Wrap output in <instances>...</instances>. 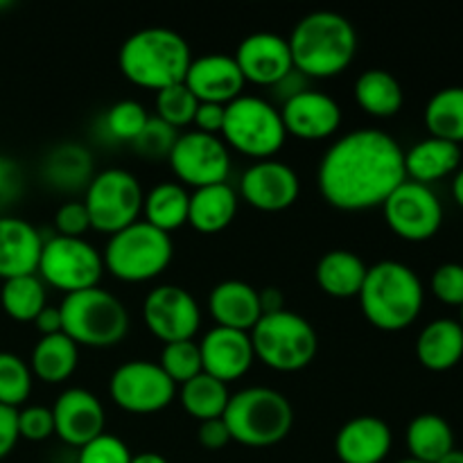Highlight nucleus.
<instances>
[{"instance_id": "nucleus-1", "label": "nucleus", "mask_w": 463, "mask_h": 463, "mask_svg": "<svg viewBox=\"0 0 463 463\" xmlns=\"http://www.w3.org/2000/svg\"><path fill=\"white\" fill-rule=\"evenodd\" d=\"M405 181V149L392 134L371 127L335 140L317 170L321 197L344 213L383 206Z\"/></svg>"}, {"instance_id": "nucleus-2", "label": "nucleus", "mask_w": 463, "mask_h": 463, "mask_svg": "<svg viewBox=\"0 0 463 463\" xmlns=\"http://www.w3.org/2000/svg\"><path fill=\"white\" fill-rule=\"evenodd\" d=\"M292 61L307 80H330L346 71L357 54V30L344 14H306L288 36Z\"/></svg>"}, {"instance_id": "nucleus-3", "label": "nucleus", "mask_w": 463, "mask_h": 463, "mask_svg": "<svg viewBox=\"0 0 463 463\" xmlns=\"http://www.w3.org/2000/svg\"><path fill=\"white\" fill-rule=\"evenodd\" d=\"M360 307L373 328L383 333L407 330L423 312L425 288L410 265L380 260L366 269L360 289Z\"/></svg>"}, {"instance_id": "nucleus-4", "label": "nucleus", "mask_w": 463, "mask_h": 463, "mask_svg": "<svg viewBox=\"0 0 463 463\" xmlns=\"http://www.w3.org/2000/svg\"><path fill=\"white\" fill-rule=\"evenodd\" d=\"M193 50L170 27H145L125 39L118 52L120 72L140 89L161 90L185 80Z\"/></svg>"}, {"instance_id": "nucleus-5", "label": "nucleus", "mask_w": 463, "mask_h": 463, "mask_svg": "<svg viewBox=\"0 0 463 463\" xmlns=\"http://www.w3.org/2000/svg\"><path fill=\"white\" fill-rule=\"evenodd\" d=\"M231 441L247 448H271L288 439L294 425L292 402L271 387H247L231 393L224 411Z\"/></svg>"}, {"instance_id": "nucleus-6", "label": "nucleus", "mask_w": 463, "mask_h": 463, "mask_svg": "<svg viewBox=\"0 0 463 463\" xmlns=\"http://www.w3.org/2000/svg\"><path fill=\"white\" fill-rule=\"evenodd\" d=\"M63 335L77 346L111 348L129 333V310L116 294L98 288L81 289L63 297L59 303Z\"/></svg>"}, {"instance_id": "nucleus-7", "label": "nucleus", "mask_w": 463, "mask_h": 463, "mask_svg": "<svg viewBox=\"0 0 463 463\" xmlns=\"http://www.w3.org/2000/svg\"><path fill=\"white\" fill-rule=\"evenodd\" d=\"M175 256L172 235L145 220L109 235L102 260L104 271L122 283H147L170 267Z\"/></svg>"}, {"instance_id": "nucleus-8", "label": "nucleus", "mask_w": 463, "mask_h": 463, "mask_svg": "<svg viewBox=\"0 0 463 463\" xmlns=\"http://www.w3.org/2000/svg\"><path fill=\"white\" fill-rule=\"evenodd\" d=\"M256 360L279 373H297L315 362L319 335L315 326L298 312L280 310L262 315L249 333Z\"/></svg>"}, {"instance_id": "nucleus-9", "label": "nucleus", "mask_w": 463, "mask_h": 463, "mask_svg": "<svg viewBox=\"0 0 463 463\" xmlns=\"http://www.w3.org/2000/svg\"><path fill=\"white\" fill-rule=\"evenodd\" d=\"M220 138L226 147L253 161H267L283 149L288 131L276 104L260 95L242 93L226 104V120Z\"/></svg>"}, {"instance_id": "nucleus-10", "label": "nucleus", "mask_w": 463, "mask_h": 463, "mask_svg": "<svg viewBox=\"0 0 463 463\" xmlns=\"http://www.w3.org/2000/svg\"><path fill=\"white\" fill-rule=\"evenodd\" d=\"M145 190L138 176L125 167H107L93 175L86 185L84 206L90 217V229L113 235L140 220Z\"/></svg>"}, {"instance_id": "nucleus-11", "label": "nucleus", "mask_w": 463, "mask_h": 463, "mask_svg": "<svg viewBox=\"0 0 463 463\" xmlns=\"http://www.w3.org/2000/svg\"><path fill=\"white\" fill-rule=\"evenodd\" d=\"M39 279L63 294L98 288L104 276L102 251L86 238L50 235L39 258Z\"/></svg>"}, {"instance_id": "nucleus-12", "label": "nucleus", "mask_w": 463, "mask_h": 463, "mask_svg": "<svg viewBox=\"0 0 463 463\" xmlns=\"http://www.w3.org/2000/svg\"><path fill=\"white\" fill-rule=\"evenodd\" d=\"M109 396L127 414H156L172 405L176 384L152 360H129L118 366L109 380Z\"/></svg>"}, {"instance_id": "nucleus-13", "label": "nucleus", "mask_w": 463, "mask_h": 463, "mask_svg": "<svg viewBox=\"0 0 463 463\" xmlns=\"http://www.w3.org/2000/svg\"><path fill=\"white\" fill-rule=\"evenodd\" d=\"M380 208L393 235L405 242H428L443 226V203L432 185L407 179Z\"/></svg>"}, {"instance_id": "nucleus-14", "label": "nucleus", "mask_w": 463, "mask_h": 463, "mask_svg": "<svg viewBox=\"0 0 463 463\" xmlns=\"http://www.w3.org/2000/svg\"><path fill=\"white\" fill-rule=\"evenodd\" d=\"M167 163L181 185H190L194 190L206 188L229 181L231 149L220 136L193 129L179 134Z\"/></svg>"}, {"instance_id": "nucleus-15", "label": "nucleus", "mask_w": 463, "mask_h": 463, "mask_svg": "<svg viewBox=\"0 0 463 463\" xmlns=\"http://www.w3.org/2000/svg\"><path fill=\"white\" fill-rule=\"evenodd\" d=\"M143 321L149 333L163 344L194 339L202 328V307L181 285H158L145 297Z\"/></svg>"}, {"instance_id": "nucleus-16", "label": "nucleus", "mask_w": 463, "mask_h": 463, "mask_svg": "<svg viewBox=\"0 0 463 463\" xmlns=\"http://www.w3.org/2000/svg\"><path fill=\"white\" fill-rule=\"evenodd\" d=\"M238 194L256 211L280 213L297 203L301 194V179L297 170L285 161L267 158L244 170Z\"/></svg>"}, {"instance_id": "nucleus-17", "label": "nucleus", "mask_w": 463, "mask_h": 463, "mask_svg": "<svg viewBox=\"0 0 463 463\" xmlns=\"http://www.w3.org/2000/svg\"><path fill=\"white\" fill-rule=\"evenodd\" d=\"M244 81L274 89L283 77L294 71L292 50L288 36L276 32H253L240 41L233 54Z\"/></svg>"}, {"instance_id": "nucleus-18", "label": "nucleus", "mask_w": 463, "mask_h": 463, "mask_svg": "<svg viewBox=\"0 0 463 463\" xmlns=\"http://www.w3.org/2000/svg\"><path fill=\"white\" fill-rule=\"evenodd\" d=\"M50 410H52L54 419V437L77 450L104 434V425H107L104 405L89 389H66L59 393Z\"/></svg>"}, {"instance_id": "nucleus-19", "label": "nucleus", "mask_w": 463, "mask_h": 463, "mask_svg": "<svg viewBox=\"0 0 463 463\" xmlns=\"http://www.w3.org/2000/svg\"><path fill=\"white\" fill-rule=\"evenodd\" d=\"M280 118L288 136L301 140H326L342 127L344 113L333 95L306 89L280 104Z\"/></svg>"}, {"instance_id": "nucleus-20", "label": "nucleus", "mask_w": 463, "mask_h": 463, "mask_svg": "<svg viewBox=\"0 0 463 463\" xmlns=\"http://www.w3.org/2000/svg\"><path fill=\"white\" fill-rule=\"evenodd\" d=\"M199 353H202L203 373L213 375L224 384L244 378L256 362L249 333L220 328V326L203 335L199 342Z\"/></svg>"}, {"instance_id": "nucleus-21", "label": "nucleus", "mask_w": 463, "mask_h": 463, "mask_svg": "<svg viewBox=\"0 0 463 463\" xmlns=\"http://www.w3.org/2000/svg\"><path fill=\"white\" fill-rule=\"evenodd\" d=\"M184 84L199 102L231 104L242 95L244 81L233 54L208 52L193 57Z\"/></svg>"}, {"instance_id": "nucleus-22", "label": "nucleus", "mask_w": 463, "mask_h": 463, "mask_svg": "<svg viewBox=\"0 0 463 463\" xmlns=\"http://www.w3.org/2000/svg\"><path fill=\"white\" fill-rule=\"evenodd\" d=\"M45 238L23 217L0 215V280L36 274Z\"/></svg>"}, {"instance_id": "nucleus-23", "label": "nucleus", "mask_w": 463, "mask_h": 463, "mask_svg": "<svg viewBox=\"0 0 463 463\" xmlns=\"http://www.w3.org/2000/svg\"><path fill=\"white\" fill-rule=\"evenodd\" d=\"M392 446V428L378 416H355L335 437V455L342 463H383Z\"/></svg>"}, {"instance_id": "nucleus-24", "label": "nucleus", "mask_w": 463, "mask_h": 463, "mask_svg": "<svg viewBox=\"0 0 463 463\" xmlns=\"http://www.w3.org/2000/svg\"><path fill=\"white\" fill-rule=\"evenodd\" d=\"M208 312L220 328L251 333L262 317L260 297L244 280H222L208 294Z\"/></svg>"}, {"instance_id": "nucleus-25", "label": "nucleus", "mask_w": 463, "mask_h": 463, "mask_svg": "<svg viewBox=\"0 0 463 463\" xmlns=\"http://www.w3.org/2000/svg\"><path fill=\"white\" fill-rule=\"evenodd\" d=\"M416 360L432 373L459 366L463 360V326L459 319L441 317L425 326L416 337Z\"/></svg>"}, {"instance_id": "nucleus-26", "label": "nucleus", "mask_w": 463, "mask_h": 463, "mask_svg": "<svg viewBox=\"0 0 463 463\" xmlns=\"http://www.w3.org/2000/svg\"><path fill=\"white\" fill-rule=\"evenodd\" d=\"M461 167V145L448 140L428 138L419 140L405 152L407 179L416 184L432 185L437 181L448 179Z\"/></svg>"}, {"instance_id": "nucleus-27", "label": "nucleus", "mask_w": 463, "mask_h": 463, "mask_svg": "<svg viewBox=\"0 0 463 463\" xmlns=\"http://www.w3.org/2000/svg\"><path fill=\"white\" fill-rule=\"evenodd\" d=\"M238 206L240 194L229 181L197 188L190 193L188 224L199 233L215 235L231 226V222L238 215Z\"/></svg>"}, {"instance_id": "nucleus-28", "label": "nucleus", "mask_w": 463, "mask_h": 463, "mask_svg": "<svg viewBox=\"0 0 463 463\" xmlns=\"http://www.w3.org/2000/svg\"><path fill=\"white\" fill-rule=\"evenodd\" d=\"M366 262L348 249H333L324 253L315 267V279L321 292L333 298L360 297L366 279Z\"/></svg>"}, {"instance_id": "nucleus-29", "label": "nucleus", "mask_w": 463, "mask_h": 463, "mask_svg": "<svg viewBox=\"0 0 463 463\" xmlns=\"http://www.w3.org/2000/svg\"><path fill=\"white\" fill-rule=\"evenodd\" d=\"M30 369L36 380L45 384H61L72 378L80 364V346L68 335H45L34 344L30 355Z\"/></svg>"}, {"instance_id": "nucleus-30", "label": "nucleus", "mask_w": 463, "mask_h": 463, "mask_svg": "<svg viewBox=\"0 0 463 463\" xmlns=\"http://www.w3.org/2000/svg\"><path fill=\"white\" fill-rule=\"evenodd\" d=\"M353 95L362 111L373 118H393L405 104L401 81L384 68H369L362 72L353 86Z\"/></svg>"}, {"instance_id": "nucleus-31", "label": "nucleus", "mask_w": 463, "mask_h": 463, "mask_svg": "<svg viewBox=\"0 0 463 463\" xmlns=\"http://www.w3.org/2000/svg\"><path fill=\"white\" fill-rule=\"evenodd\" d=\"M410 459L420 463H437L455 450V432L452 425L439 414H419L410 420L405 432Z\"/></svg>"}, {"instance_id": "nucleus-32", "label": "nucleus", "mask_w": 463, "mask_h": 463, "mask_svg": "<svg viewBox=\"0 0 463 463\" xmlns=\"http://www.w3.org/2000/svg\"><path fill=\"white\" fill-rule=\"evenodd\" d=\"M188 211L190 193L179 181H163V184L154 185L149 193H145L143 220L156 226L158 231L172 233L188 224Z\"/></svg>"}, {"instance_id": "nucleus-33", "label": "nucleus", "mask_w": 463, "mask_h": 463, "mask_svg": "<svg viewBox=\"0 0 463 463\" xmlns=\"http://www.w3.org/2000/svg\"><path fill=\"white\" fill-rule=\"evenodd\" d=\"M43 175L59 190H86L93 179V158L80 143H63L48 154Z\"/></svg>"}, {"instance_id": "nucleus-34", "label": "nucleus", "mask_w": 463, "mask_h": 463, "mask_svg": "<svg viewBox=\"0 0 463 463\" xmlns=\"http://www.w3.org/2000/svg\"><path fill=\"white\" fill-rule=\"evenodd\" d=\"M179 401L190 419H194L197 423H203V420L222 419L224 416L226 405L231 401V392L229 384L220 383L217 378H213V375L202 371L193 380L181 384Z\"/></svg>"}, {"instance_id": "nucleus-35", "label": "nucleus", "mask_w": 463, "mask_h": 463, "mask_svg": "<svg viewBox=\"0 0 463 463\" xmlns=\"http://www.w3.org/2000/svg\"><path fill=\"white\" fill-rule=\"evenodd\" d=\"M423 122L430 136L463 143V86H446L428 99L423 111Z\"/></svg>"}, {"instance_id": "nucleus-36", "label": "nucleus", "mask_w": 463, "mask_h": 463, "mask_svg": "<svg viewBox=\"0 0 463 463\" xmlns=\"http://www.w3.org/2000/svg\"><path fill=\"white\" fill-rule=\"evenodd\" d=\"M0 306L5 315L21 324H32L39 312L48 306V292L39 274L18 276V279L3 280L0 288Z\"/></svg>"}, {"instance_id": "nucleus-37", "label": "nucleus", "mask_w": 463, "mask_h": 463, "mask_svg": "<svg viewBox=\"0 0 463 463\" xmlns=\"http://www.w3.org/2000/svg\"><path fill=\"white\" fill-rule=\"evenodd\" d=\"M32 378L30 364L23 357L0 351V405L21 410L32 393Z\"/></svg>"}, {"instance_id": "nucleus-38", "label": "nucleus", "mask_w": 463, "mask_h": 463, "mask_svg": "<svg viewBox=\"0 0 463 463\" xmlns=\"http://www.w3.org/2000/svg\"><path fill=\"white\" fill-rule=\"evenodd\" d=\"M147 120L149 113L145 104L136 102V99H120V102L109 107V111L102 118V125L113 140L131 145L145 129Z\"/></svg>"}, {"instance_id": "nucleus-39", "label": "nucleus", "mask_w": 463, "mask_h": 463, "mask_svg": "<svg viewBox=\"0 0 463 463\" xmlns=\"http://www.w3.org/2000/svg\"><path fill=\"white\" fill-rule=\"evenodd\" d=\"M154 107H156V118H161L163 122H167L170 127H175L176 131L190 127L194 120V113H197L199 99L190 93L188 86L181 81V84L167 86L156 93L154 99Z\"/></svg>"}, {"instance_id": "nucleus-40", "label": "nucleus", "mask_w": 463, "mask_h": 463, "mask_svg": "<svg viewBox=\"0 0 463 463\" xmlns=\"http://www.w3.org/2000/svg\"><path fill=\"white\" fill-rule=\"evenodd\" d=\"M158 366L165 371V375L176 384V387H181V384L188 383V380H193L194 375H199L203 371L199 344L194 342V339L165 344L161 351Z\"/></svg>"}, {"instance_id": "nucleus-41", "label": "nucleus", "mask_w": 463, "mask_h": 463, "mask_svg": "<svg viewBox=\"0 0 463 463\" xmlns=\"http://www.w3.org/2000/svg\"><path fill=\"white\" fill-rule=\"evenodd\" d=\"M176 138H179V131L175 127L163 122L161 118L149 116L147 125L140 131L138 138L131 143V147H134L136 154L145 158H167L172 147H175Z\"/></svg>"}, {"instance_id": "nucleus-42", "label": "nucleus", "mask_w": 463, "mask_h": 463, "mask_svg": "<svg viewBox=\"0 0 463 463\" xmlns=\"http://www.w3.org/2000/svg\"><path fill=\"white\" fill-rule=\"evenodd\" d=\"M430 289L434 298L450 307L463 306V265L459 262H443L432 271Z\"/></svg>"}, {"instance_id": "nucleus-43", "label": "nucleus", "mask_w": 463, "mask_h": 463, "mask_svg": "<svg viewBox=\"0 0 463 463\" xmlns=\"http://www.w3.org/2000/svg\"><path fill=\"white\" fill-rule=\"evenodd\" d=\"M131 457L134 455L122 439L104 432L80 448L77 463H131Z\"/></svg>"}, {"instance_id": "nucleus-44", "label": "nucleus", "mask_w": 463, "mask_h": 463, "mask_svg": "<svg viewBox=\"0 0 463 463\" xmlns=\"http://www.w3.org/2000/svg\"><path fill=\"white\" fill-rule=\"evenodd\" d=\"M54 434L52 410L43 405H27L18 410V437L25 441H48Z\"/></svg>"}, {"instance_id": "nucleus-45", "label": "nucleus", "mask_w": 463, "mask_h": 463, "mask_svg": "<svg viewBox=\"0 0 463 463\" xmlns=\"http://www.w3.org/2000/svg\"><path fill=\"white\" fill-rule=\"evenodd\" d=\"M54 226H57V235L84 238L86 231H90V217L84 202H63L54 213Z\"/></svg>"}, {"instance_id": "nucleus-46", "label": "nucleus", "mask_w": 463, "mask_h": 463, "mask_svg": "<svg viewBox=\"0 0 463 463\" xmlns=\"http://www.w3.org/2000/svg\"><path fill=\"white\" fill-rule=\"evenodd\" d=\"M23 193V170L14 158L0 156V211L12 206Z\"/></svg>"}, {"instance_id": "nucleus-47", "label": "nucleus", "mask_w": 463, "mask_h": 463, "mask_svg": "<svg viewBox=\"0 0 463 463\" xmlns=\"http://www.w3.org/2000/svg\"><path fill=\"white\" fill-rule=\"evenodd\" d=\"M224 120H226V104L199 102L193 125H194V131L220 136L222 129H224Z\"/></svg>"}, {"instance_id": "nucleus-48", "label": "nucleus", "mask_w": 463, "mask_h": 463, "mask_svg": "<svg viewBox=\"0 0 463 463\" xmlns=\"http://www.w3.org/2000/svg\"><path fill=\"white\" fill-rule=\"evenodd\" d=\"M18 441V410L0 405V461L12 455Z\"/></svg>"}, {"instance_id": "nucleus-49", "label": "nucleus", "mask_w": 463, "mask_h": 463, "mask_svg": "<svg viewBox=\"0 0 463 463\" xmlns=\"http://www.w3.org/2000/svg\"><path fill=\"white\" fill-rule=\"evenodd\" d=\"M197 439L202 443V448H206V450H222V448H226L231 443V434L224 419H213L199 423Z\"/></svg>"}, {"instance_id": "nucleus-50", "label": "nucleus", "mask_w": 463, "mask_h": 463, "mask_svg": "<svg viewBox=\"0 0 463 463\" xmlns=\"http://www.w3.org/2000/svg\"><path fill=\"white\" fill-rule=\"evenodd\" d=\"M306 89H310V86H307V77L301 75V72L294 68L288 77H283V80L274 86V95L280 99V104H283V102H288L289 98H294V95H298L301 90H306Z\"/></svg>"}, {"instance_id": "nucleus-51", "label": "nucleus", "mask_w": 463, "mask_h": 463, "mask_svg": "<svg viewBox=\"0 0 463 463\" xmlns=\"http://www.w3.org/2000/svg\"><path fill=\"white\" fill-rule=\"evenodd\" d=\"M32 324L36 326L41 337H45V335L63 333V321H61V310H59V306H45Z\"/></svg>"}, {"instance_id": "nucleus-52", "label": "nucleus", "mask_w": 463, "mask_h": 463, "mask_svg": "<svg viewBox=\"0 0 463 463\" xmlns=\"http://www.w3.org/2000/svg\"><path fill=\"white\" fill-rule=\"evenodd\" d=\"M258 297H260L262 315H274V312L285 310V294L279 288L258 289Z\"/></svg>"}, {"instance_id": "nucleus-53", "label": "nucleus", "mask_w": 463, "mask_h": 463, "mask_svg": "<svg viewBox=\"0 0 463 463\" xmlns=\"http://www.w3.org/2000/svg\"><path fill=\"white\" fill-rule=\"evenodd\" d=\"M452 197L463 208V165L452 175Z\"/></svg>"}, {"instance_id": "nucleus-54", "label": "nucleus", "mask_w": 463, "mask_h": 463, "mask_svg": "<svg viewBox=\"0 0 463 463\" xmlns=\"http://www.w3.org/2000/svg\"><path fill=\"white\" fill-rule=\"evenodd\" d=\"M131 463H170L158 452H140V455L131 457Z\"/></svg>"}, {"instance_id": "nucleus-55", "label": "nucleus", "mask_w": 463, "mask_h": 463, "mask_svg": "<svg viewBox=\"0 0 463 463\" xmlns=\"http://www.w3.org/2000/svg\"><path fill=\"white\" fill-rule=\"evenodd\" d=\"M437 463H463V450H459V448H455V450L448 452L443 459H439Z\"/></svg>"}, {"instance_id": "nucleus-56", "label": "nucleus", "mask_w": 463, "mask_h": 463, "mask_svg": "<svg viewBox=\"0 0 463 463\" xmlns=\"http://www.w3.org/2000/svg\"><path fill=\"white\" fill-rule=\"evenodd\" d=\"M12 7V3L9 0H0V9H9Z\"/></svg>"}, {"instance_id": "nucleus-57", "label": "nucleus", "mask_w": 463, "mask_h": 463, "mask_svg": "<svg viewBox=\"0 0 463 463\" xmlns=\"http://www.w3.org/2000/svg\"><path fill=\"white\" fill-rule=\"evenodd\" d=\"M398 463H420V461H416V459H410V457H407V459H402V461H398Z\"/></svg>"}, {"instance_id": "nucleus-58", "label": "nucleus", "mask_w": 463, "mask_h": 463, "mask_svg": "<svg viewBox=\"0 0 463 463\" xmlns=\"http://www.w3.org/2000/svg\"><path fill=\"white\" fill-rule=\"evenodd\" d=\"M459 324L463 326V306L459 307Z\"/></svg>"}]
</instances>
